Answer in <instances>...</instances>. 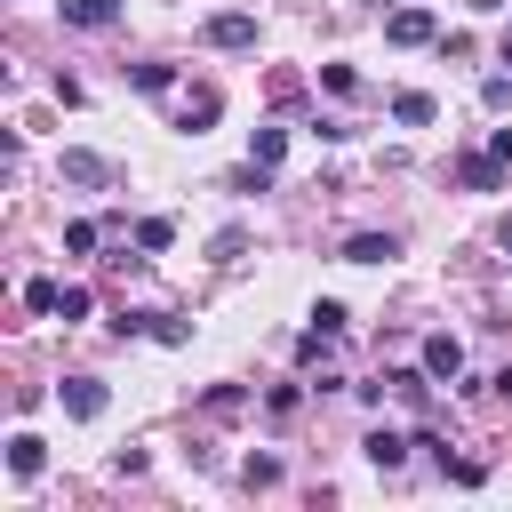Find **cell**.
Returning <instances> with one entry per match:
<instances>
[{"label": "cell", "instance_id": "44dd1931", "mask_svg": "<svg viewBox=\"0 0 512 512\" xmlns=\"http://www.w3.org/2000/svg\"><path fill=\"white\" fill-rule=\"evenodd\" d=\"M480 104H488V112H504V104H512V80H504V72H496V80H480Z\"/></svg>", "mask_w": 512, "mask_h": 512}, {"label": "cell", "instance_id": "277c9868", "mask_svg": "<svg viewBox=\"0 0 512 512\" xmlns=\"http://www.w3.org/2000/svg\"><path fill=\"white\" fill-rule=\"evenodd\" d=\"M384 40H392V48H424V40H440V24H432V8H392Z\"/></svg>", "mask_w": 512, "mask_h": 512}, {"label": "cell", "instance_id": "5bb4252c", "mask_svg": "<svg viewBox=\"0 0 512 512\" xmlns=\"http://www.w3.org/2000/svg\"><path fill=\"white\" fill-rule=\"evenodd\" d=\"M280 152H288V128H256V144H248V160H264V168H280Z\"/></svg>", "mask_w": 512, "mask_h": 512}, {"label": "cell", "instance_id": "7402d4cb", "mask_svg": "<svg viewBox=\"0 0 512 512\" xmlns=\"http://www.w3.org/2000/svg\"><path fill=\"white\" fill-rule=\"evenodd\" d=\"M496 240H504V248H512V216H504V232H496Z\"/></svg>", "mask_w": 512, "mask_h": 512}, {"label": "cell", "instance_id": "e0dca14e", "mask_svg": "<svg viewBox=\"0 0 512 512\" xmlns=\"http://www.w3.org/2000/svg\"><path fill=\"white\" fill-rule=\"evenodd\" d=\"M240 248H248V232H240V224H224V232H216V240H208V256H216V264H232V256H240Z\"/></svg>", "mask_w": 512, "mask_h": 512}, {"label": "cell", "instance_id": "6da1fadb", "mask_svg": "<svg viewBox=\"0 0 512 512\" xmlns=\"http://www.w3.org/2000/svg\"><path fill=\"white\" fill-rule=\"evenodd\" d=\"M200 40H208V48H256V16H248V8H216V16L200 24Z\"/></svg>", "mask_w": 512, "mask_h": 512}, {"label": "cell", "instance_id": "7c38bea8", "mask_svg": "<svg viewBox=\"0 0 512 512\" xmlns=\"http://www.w3.org/2000/svg\"><path fill=\"white\" fill-rule=\"evenodd\" d=\"M208 120H216V88H200V96H184V112H176V128H184V136H200Z\"/></svg>", "mask_w": 512, "mask_h": 512}, {"label": "cell", "instance_id": "ac0fdd59", "mask_svg": "<svg viewBox=\"0 0 512 512\" xmlns=\"http://www.w3.org/2000/svg\"><path fill=\"white\" fill-rule=\"evenodd\" d=\"M24 304H32V312H56L64 288H56V280H24Z\"/></svg>", "mask_w": 512, "mask_h": 512}, {"label": "cell", "instance_id": "ffe728a7", "mask_svg": "<svg viewBox=\"0 0 512 512\" xmlns=\"http://www.w3.org/2000/svg\"><path fill=\"white\" fill-rule=\"evenodd\" d=\"M88 248H96V224H88V216H80V224H64V256H88Z\"/></svg>", "mask_w": 512, "mask_h": 512}, {"label": "cell", "instance_id": "5b68a950", "mask_svg": "<svg viewBox=\"0 0 512 512\" xmlns=\"http://www.w3.org/2000/svg\"><path fill=\"white\" fill-rule=\"evenodd\" d=\"M408 448H416V440H408V432H392V424H376V432L360 440V456H368L376 472H400V464H408Z\"/></svg>", "mask_w": 512, "mask_h": 512}, {"label": "cell", "instance_id": "2e32d148", "mask_svg": "<svg viewBox=\"0 0 512 512\" xmlns=\"http://www.w3.org/2000/svg\"><path fill=\"white\" fill-rule=\"evenodd\" d=\"M240 480H248V488H280V456H248Z\"/></svg>", "mask_w": 512, "mask_h": 512}, {"label": "cell", "instance_id": "52a82bcc", "mask_svg": "<svg viewBox=\"0 0 512 512\" xmlns=\"http://www.w3.org/2000/svg\"><path fill=\"white\" fill-rule=\"evenodd\" d=\"M400 256V232H352L344 240V264H392Z\"/></svg>", "mask_w": 512, "mask_h": 512}, {"label": "cell", "instance_id": "ba28073f", "mask_svg": "<svg viewBox=\"0 0 512 512\" xmlns=\"http://www.w3.org/2000/svg\"><path fill=\"white\" fill-rule=\"evenodd\" d=\"M424 376H432V384L464 376V344H456V336H424Z\"/></svg>", "mask_w": 512, "mask_h": 512}, {"label": "cell", "instance_id": "3957f363", "mask_svg": "<svg viewBox=\"0 0 512 512\" xmlns=\"http://www.w3.org/2000/svg\"><path fill=\"white\" fill-rule=\"evenodd\" d=\"M56 400H64V416H80V424H96V416H104V400H112V392H104V384H96V376H64V384H56Z\"/></svg>", "mask_w": 512, "mask_h": 512}, {"label": "cell", "instance_id": "8992f818", "mask_svg": "<svg viewBox=\"0 0 512 512\" xmlns=\"http://www.w3.org/2000/svg\"><path fill=\"white\" fill-rule=\"evenodd\" d=\"M456 184H464V192H496V184H504V160H496V152H464V160H456Z\"/></svg>", "mask_w": 512, "mask_h": 512}, {"label": "cell", "instance_id": "9c48e42d", "mask_svg": "<svg viewBox=\"0 0 512 512\" xmlns=\"http://www.w3.org/2000/svg\"><path fill=\"white\" fill-rule=\"evenodd\" d=\"M392 120H400V128H432V120H440V104H432L424 88H400V96H392Z\"/></svg>", "mask_w": 512, "mask_h": 512}, {"label": "cell", "instance_id": "d6986e66", "mask_svg": "<svg viewBox=\"0 0 512 512\" xmlns=\"http://www.w3.org/2000/svg\"><path fill=\"white\" fill-rule=\"evenodd\" d=\"M320 88H336V96H352V88H360V72H352V64H320Z\"/></svg>", "mask_w": 512, "mask_h": 512}, {"label": "cell", "instance_id": "9a60e30c", "mask_svg": "<svg viewBox=\"0 0 512 512\" xmlns=\"http://www.w3.org/2000/svg\"><path fill=\"white\" fill-rule=\"evenodd\" d=\"M168 240H176V224H168V216H144V224H136V248H144V256H160Z\"/></svg>", "mask_w": 512, "mask_h": 512}, {"label": "cell", "instance_id": "30bf717a", "mask_svg": "<svg viewBox=\"0 0 512 512\" xmlns=\"http://www.w3.org/2000/svg\"><path fill=\"white\" fill-rule=\"evenodd\" d=\"M8 472H16V480H40V472H48V448H40L32 432H16V440H8Z\"/></svg>", "mask_w": 512, "mask_h": 512}, {"label": "cell", "instance_id": "7a4b0ae2", "mask_svg": "<svg viewBox=\"0 0 512 512\" xmlns=\"http://www.w3.org/2000/svg\"><path fill=\"white\" fill-rule=\"evenodd\" d=\"M56 168H64V184H80V192H104V184H112V176H120V168H112V160H104V152H80V144H72V152H64V160H56Z\"/></svg>", "mask_w": 512, "mask_h": 512}, {"label": "cell", "instance_id": "603a6c76", "mask_svg": "<svg viewBox=\"0 0 512 512\" xmlns=\"http://www.w3.org/2000/svg\"><path fill=\"white\" fill-rule=\"evenodd\" d=\"M504 64H512V32H504Z\"/></svg>", "mask_w": 512, "mask_h": 512}, {"label": "cell", "instance_id": "8fae6325", "mask_svg": "<svg viewBox=\"0 0 512 512\" xmlns=\"http://www.w3.org/2000/svg\"><path fill=\"white\" fill-rule=\"evenodd\" d=\"M64 8V24H80V32H104L112 16H120V0H56Z\"/></svg>", "mask_w": 512, "mask_h": 512}, {"label": "cell", "instance_id": "4fadbf2b", "mask_svg": "<svg viewBox=\"0 0 512 512\" xmlns=\"http://www.w3.org/2000/svg\"><path fill=\"white\" fill-rule=\"evenodd\" d=\"M128 88H144V96H168V88H176V72H168V64H128Z\"/></svg>", "mask_w": 512, "mask_h": 512}]
</instances>
